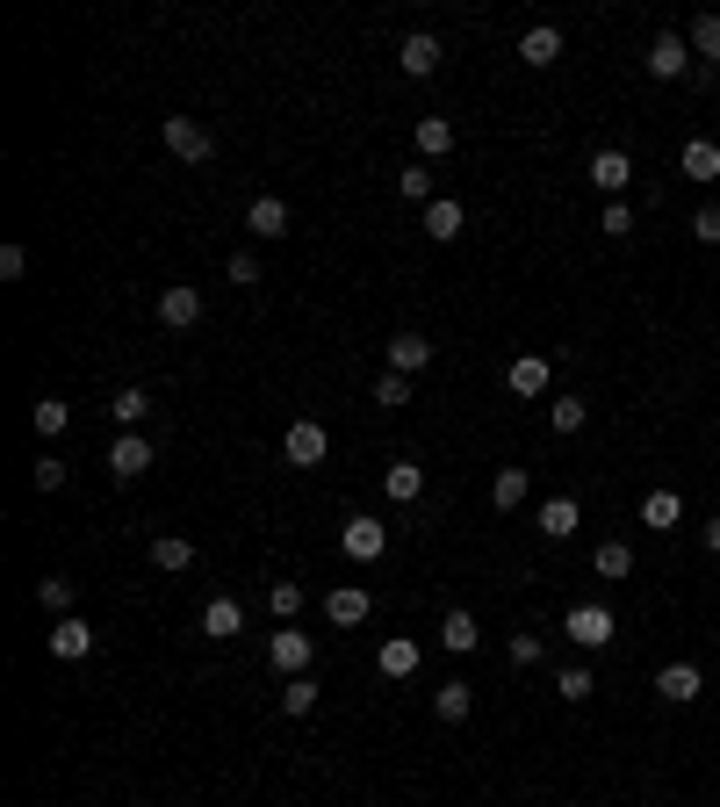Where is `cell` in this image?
I'll use <instances>...</instances> for the list:
<instances>
[{"instance_id": "cell-1", "label": "cell", "mask_w": 720, "mask_h": 807, "mask_svg": "<svg viewBox=\"0 0 720 807\" xmlns=\"http://www.w3.org/2000/svg\"><path fill=\"white\" fill-rule=\"evenodd\" d=\"M166 151L180 166H203V159H217V130L195 124V116H166Z\"/></svg>"}, {"instance_id": "cell-2", "label": "cell", "mask_w": 720, "mask_h": 807, "mask_svg": "<svg viewBox=\"0 0 720 807\" xmlns=\"http://www.w3.org/2000/svg\"><path fill=\"white\" fill-rule=\"evenodd\" d=\"M325 454H332V433H325L317 419H296V425L282 433V462H288V469H317Z\"/></svg>"}, {"instance_id": "cell-3", "label": "cell", "mask_w": 720, "mask_h": 807, "mask_svg": "<svg viewBox=\"0 0 720 807\" xmlns=\"http://www.w3.org/2000/svg\"><path fill=\"white\" fill-rule=\"evenodd\" d=\"M562 634H570V642H576V649H605V642H612V634H620V620H612V613H605V606H599V599H591V606H570V620H562Z\"/></svg>"}, {"instance_id": "cell-4", "label": "cell", "mask_w": 720, "mask_h": 807, "mask_svg": "<svg viewBox=\"0 0 720 807\" xmlns=\"http://www.w3.org/2000/svg\"><path fill=\"white\" fill-rule=\"evenodd\" d=\"M684 72H692V37L663 29V37L649 43V80H684Z\"/></svg>"}, {"instance_id": "cell-5", "label": "cell", "mask_w": 720, "mask_h": 807, "mask_svg": "<svg viewBox=\"0 0 720 807\" xmlns=\"http://www.w3.org/2000/svg\"><path fill=\"white\" fill-rule=\"evenodd\" d=\"M584 174H591V188H605V195H612V203H620V195H627V188H634V159H627V151H620V145H605V151H591V166H584Z\"/></svg>"}, {"instance_id": "cell-6", "label": "cell", "mask_w": 720, "mask_h": 807, "mask_svg": "<svg viewBox=\"0 0 720 807\" xmlns=\"http://www.w3.org/2000/svg\"><path fill=\"white\" fill-rule=\"evenodd\" d=\"M151 462H159V447H151L145 433H122L116 447H109V476H116V483H137Z\"/></svg>"}, {"instance_id": "cell-7", "label": "cell", "mask_w": 720, "mask_h": 807, "mask_svg": "<svg viewBox=\"0 0 720 807\" xmlns=\"http://www.w3.org/2000/svg\"><path fill=\"white\" fill-rule=\"evenodd\" d=\"M440 58H447V51H440V37H433V29H411V37L396 43V66H404L411 80H433V72H440Z\"/></svg>"}, {"instance_id": "cell-8", "label": "cell", "mask_w": 720, "mask_h": 807, "mask_svg": "<svg viewBox=\"0 0 720 807\" xmlns=\"http://www.w3.org/2000/svg\"><path fill=\"white\" fill-rule=\"evenodd\" d=\"M159 325H166V332H188V325H203V288H188V282L159 288Z\"/></svg>"}, {"instance_id": "cell-9", "label": "cell", "mask_w": 720, "mask_h": 807, "mask_svg": "<svg viewBox=\"0 0 720 807\" xmlns=\"http://www.w3.org/2000/svg\"><path fill=\"white\" fill-rule=\"evenodd\" d=\"M655 692H663L670 707H692V699L707 692V671H699V663H663V671H655Z\"/></svg>"}, {"instance_id": "cell-10", "label": "cell", "mask_w": 720, "mask_h": 807, "mask_svg": "<svg viewBox=\"0 0 720 807\" xmlns=\"http://www.w3.org/2000/svg\"><path fill=\"white\" fill-rule=\"evenodd\" d=\"M533 526H541V534H548V541H570V534H576V526H584V505H576V498H570V491H562V498H548V505H541V512H533Z\"/></svg>"}, {"instance_id": "cell-11", "label": "cell", "mask_w": 720, "mask_h": 807, "mask_svg": "<svg viewBox=\"0 0 720 807\" xmlns=\"http://www.w3.org/2000/svg\"><path fill=\"white\" fill-rule=\"evenodd\" d=\"M562 58V29L555 22H533L526 37H519V66H533V72H548Z\"/></svg>"}, {"instance_id": "cell-12", "label": "cell", "mask_w": 720, "mask_h": 807, "mask_svg": "<svg viewBox=\"0 0 720 807\" xmlns=\"http://www.w3.org/2000/svg\"><path fill=\"white\" fill-rule=\"evenodd\" d=\"M51 657H58V663H80V657H95V628H87L80 613H66V620L51 628Z\"/></svg>"}, {"instance_id": "cell-13", "label": "cell", "mask_w": 720, "mask_h": 807, "mask_svg": "<svg viewBox=\"0 0 720 807\" xmlns=\"http://www.w3.org/2000/svg\"><path fill=\"white\" fill-rule=\"evenodd\" d=\"M367 613H375V599H367L361 584H339V591H325V620H332V628H361Z\"/></svg>"}, {"instance_id": "cell-14", "label": "cell", "mask_w": 720, "mask_h": 807, "mask_svg": "<svg viewBox=\"0 0 720 807\" xmlns=\"http://www.w3.org/2000/svg\"><path fill=\"white\" fill-rule=\"evenodd\" d=\"M678 174L699 180V188H713V180H720V145H713V137H692V145L678 151Z\"/></svg>"}, {"instance_id": "cell-15", "label": "cell", "mask_w": 720, "mask_h": 807, "mask_svg": "<svg viewBox=\"0 0 720 807\" xmlns=\"http://www.w3.org/2000/svg\"><path fill=\"white\" fill-rule=\"evenodd\" d=\"M267 657H274V671H282V678H303V671H310V634L282 628V634L267 642Z\"/></svg>"}, {"instance_id": "cell-16", "label": "cell", "mask_w": 720, "mask_h": 807, "mask_svg": "<svg viewBox=\"0 0 720 807\" xmlns=\"http://www.w3.org/2000/svg\"><path fill=\"white\" fill-rule=\"evenodd\" d=\"M462 224H469V209L454 203V195H433V203H425V238L454 246V238H462Z\"/></svg>"}, {"instance_id": "cell-17", "label": "cell", "mask_w": 720, "mask_h": 807, "mask_svg": "<svg viewBox=\"0 0 720 807\" xmlns=\"http://www.w3.org/2000/svg\"><path fill=\"white\" fill-rule=\"evenodd\" d=\"M245 232L253 238H282L288 232V203L282 195H253V203H245Z\"/></svg>"}, {"instance_id": "cell-18", "label": "cell", "mask_w": 720, "mask_h": 807, "mask_svg": "<svg viewBox=\"0 0 720 807\" xmlns=\"http://www.w3.org/2000/svg\"><path fill=\"white\" fill-rule=\"evenodd\" d=\"M504 390H512V397H548V354H519L512 368H504Z\"/></svg>"}, {"instance_id": "cell-19", "label": "cell", "mask_w": 720, "mask_h": 807, "mask_svg": "<svg viewBox=\"0 0 720 807\" xmlns=\"http://www.w3.org/2000/svg\"><path fill=\"white\" fill-rule=\"evenodd\" d=\"M418 663H425V649L411 642V634H389V642L375 649V671H382V678H411Z\"/></svg>"}, {"instance_id": "cell-20", "label": "cell", "mask_w": 720, "mask_h": 807, "mask_svg": "<svg viewBox=\"0 0 720 807\" xmlns=\"http://www.w3.org/2000/svg\"><path fill=\"white\" fill-rule=\"evenodd\" d=\"M678 520H684V498L678 491H649V498H641V526H649V534H678Z\"/></svg>"}, {"instance_id": "cell-21", "label": "cell", "mask_w": 720, "mask_h": 807, "mask_svg": "<svg viewBox=\"0 0 720 807\" xmlns=\"http://www.w3.org/2000/svg\"><path fill=\"white\" fill-rule=\"evenodd\" d=\"M382 491H389V505H418L425 498V469L418 462H389L382 469Z\"/></svg>"}, {"instance_id": "cell-22", "label": "cell", "mask_w": 720, "mask_h": 807, "mask_svg": "<svg viewBox=\"0 0 720 807\" xmlns=\"http://www.w3.org/2000/svg\"><path fill=\"white\" fill-rule=\"evenodd\" d=\"M346 555H354V562H375L382 555V548H389V526H382V520H346Z\"/></svg>"}, {"instance_id": "cell-23", "label": "cell", "mask_w": 720, "mask_h": 807, "mask_svg": "<svg viewBox=\"0 0 720 807\" xmlns=\"http://www.w3.org/2000/svg\"><path fill=\"white\" fill-rule=\"evenodd\" d=\"M425 361H433V339H425V332H396L389 339V368L396 375H418Z\"/></svg>"}, {"instance_id": "cell-24", "label": "cell", "mask_w": 720, "mask_h": 807, "mask_svg": "<svg viewBox=\"0 0 720 807\" xmlns=\"http://www.w3.org/2000/svg\"><path fill=\"white\" fill-rule=\"evenodd\" d=\"M469 707H476V685H462V678H447V685H440V692H433V713H440V721H469Z\"/></svg>"}, {"instance_id": "cell-25", "label": "cell", "mask_w": 720, "mask_h": 807, "mask_svg": "<svg viewBox=\"0 0 720 807\" xmlns=\"http://www.w3.org/2000/svg\"><path fill=\"white\" fill-rule=\"evenodd\" d=\"M238 628H245V606H238V599H209V606H203V634H217V642H231Z\"/></svg>"}, {"instance_id": "cell-26", "label": "cell", "mask_w": 720, "mask_h": 807, "mask_svg": "<svg viewBox=\"0 0 720 807\" xmlns=\"http://www.w3.org/2000/svg\"><path fill=\"white\" fill-rule=\"evenodd\" d=\"M440 642H447V649H454V657H469V649H476V642H483V628H476V613H462V606H454V613H447V620H440Z\"/></svg>"}, {"instance_id": "cell-27", "label": "cell", "mask_w": 720, "mask_h": 807, "mask_svg": "<svg viewBox=\"0 0 720 807\" xmlns=\"http://www.w3.org/2000/svg\"><path fill=\"white\" fill-rule=\"evenodd\" d=\"M591 570L620 584V577H634V548H627V541H599V548H591Z\"/></svg>"}, {"instance_id": "cell-28", "label": "cell", "mask_w": 720, "mask_h": 807, "mask_svg": "<svg viewBox=\"0 0 720 807\" xmlns=\"http://www.w3.org/2000/svg\"><path fill=\"white\" fill-rule=\"evenodd\" d=\"M109 411L122 419V433H145V419H151V390H137V383H130V390H116V404H109Z\"/></svg>"}, {"instance_id": "cell-29", "label": "cell", "mask_w": 720, "mask_h": 807, "mask_svg": "<svg viewBox=\"0 0 720 807\" xmlns=\"http://www.w3.org/2000/svg\"><path fill=\"white\" fill-rule=\"evenodd\" d=\"M29 425H37L43 440H58V433L72 425V404H66V397H37V404H29Z\"/></svg>"}, {"instance_id": "cell-30", "label": "cell", "mask_w": 720, "mask_h": 807, "mask_svg": "<svg viewBox=\"0 0 720 807\" xmlns=\"http://www.w3.org/2000/svg\"><path fill=\"white\" fill-rule=\"evenodd\" d=\"M526 491H533L526 469H497V483H490V505H497V512H519V505H526Z\"/></svg>"}, {"instance_id": "cell-31", "label": "cell", "mask_w": 720, "mask_h": 807, "mask_svg": "<svg viewBox=\"0 0 720 807\" xmlns=\"http://www.w3.org/2000/svg\"><path fill=\"white\" fill-rule=\"evenodd\" d=\"M692 58L707 72H720V14H699V22H692Z\"/></svg>"}, {"instance_id": "cell-32", "label": "cell", "mask_w": 720, "mask_h": 807, "mask_svg": "<svg viewBox=\"0 0 720 807\" xmlns=\"http://www.w3.org/2000/svg\"><path fill=\"white\" fill-rule=\"evenodd\" d=\"M267 613L282 620V628L303 613V584H296V577H274V584H267Z\"/></svg>"}, {"instance_id": "cell-33", "label": "cell", "mask_w": 720, "mask_h": 807, "mask_svg": "<svg viewBox=\"0 0 720 807\" xmlns=\"http://www.w3.org/2000/svg\"><path fill=\"white\" fill-rule=\"evenodd\" d=\"M418 151H425V159H447V151H454V124H447V116H418Z\"/></svg>"}, {"instance_id": "cell-34", "label": "cell", "mask_w": 720, "mask_h": 807, "mask_svg": "<svg viewBox=\"0 0 720 807\" xmlns=\"http://www.w3.org/2000/svg\"><path fill=\"white\" fill-rule=\"evenodd\" d=\"M548 425H555L562 440L584 433V425H591V404H584V397H555V404H548Z\"/></svg>"}, {"instance_id": "cell-35", "label": "cell", "mask_w": 720, "mask_h": 807, "mask_svg": "<svg viewBox=\"0 0 720 807\" xmlns=\"http://www.w3.org/2000/svg\"><path fill=\"white\" fill-rule=\"evenodd\" d=\"M188 562H195V541H180V534L151 541V570H188Z\"/></svg>"}, {"instance_id": "cell-36", "label": "cell", "mask_w": 720, "mask_h": 807, "mask_svg": "<svg viewBox=\"0 0 720 807\" xmlns=\"http://www.w3.org/2000/svg\"><path fill=\"white\" fill-rule=\"evenodd\" d=\"M317 692H325V685H317L310 671L288 678V685H282V713H310V707H317Z\"/></svg>"}, {"instance_id": "cell-37", "label": "cell", "mask_w": 720, "mask_h": 807, "mask_svg": "<svg viewBox=\"0 0 720 807\" xmlns=\"http://www.w3.org/2000/svg\"><path fill=\"white\" fill-rule=\"evenodd\" d=\"M37 606L66 620V613H72V584H66V577H43V584H37Z\"/></svg>"}, {"instance_id": "cell-38", "label": "cell", "mask_w": 720, "mask_h": 807, "mask_svg": "<svg viewBox=\"0 0 720 807\" xmlns=\"http://www.w3.org/2000/svg\"><path fill=\"white\" fill-rule=\"evenodd\" d=\"M555 692H562V699H570V707H584V699H591V692H599V678H591V671H584V663H570V671H562V685H555Z\"/></svg>"}, {"instance_id": "cell-39", "label": "cell", "mask_w": 720, "mask_h": 807, "mask_svg": "<svg viewBox=\"0 0 720 807\" xmlns=\"http://www.w3.org/2000/svg\"><path fill=\"white\" fill-rule=\"evenodd\" d=\"M396 188H404V203H433V166H404Z\"/></svg>"}, {"instance_id": "cell-40", "label": "cell", "mask_w": 720, "mask_h": 807, "mask_svg": "<svg viewBox=\"0 0 720 807\" xmlns=\"http://www.w3.org/2000/svg\"><path fill=\"white\" fill-rule=\"evenodd\" d=\"M375 404H411V375H396V368H382V383H375Z\"/></svg>"}, {"instance_id": "cell-41", "label": "cell", "mask_w": 720, "mask_h": 807, "mask_svg": "<svg viewBox=\"0 0 720 807\" xmlns=\"http://www.w3.org/2000/svg\"><path fill=\"white\" fill-rule=\"evenodd\" d=\"M504 649H512V663H519V671H533V663L548 657V642H541V634H512Z\"/></svg>"}, {"instance_id": "cell-42", "label": "cell", "mask_w": 720, "mask_h": 807, "mask_svg": "<svg viewBox=\"0 0 720 807\" xmlns=\"http://www.w3.org/2000/svg\"><path fill=\"white\" fill-rule=\"evenodd\" d=\"M29 483H37V491H66V462H58V454H43V462L29 469Z\"/></svg>"}, {"instance_id": "cell-43", "label": "cell", "mask_w": 720, "mask_h": 807, "mask_svg": "<svg viewBox=\"0 0 720 807\" xmlns=\"http://www.w3.org/2000/svg\"><path fill=\"white\" fill-rule=\"evenodd\" d=\"M599 232H605V238H627V232H634V209H627V203H605Z\"/></svg>"}, {"instance_id": "cell-44", "label": "cell", "mask_w": 720, "mask_h": 807, "mask_svg": "<svg viewBox=\"0 0 720 807\" xmlns=\"http://www.w3.org/2000/svg\"><path fill=\"white\" fill-rule=\"evenodd\" d=\"M692 238H699V246H720V203H707L692 217Z\"/></svg>"}, {"instance_id": "cell-45", "label": "cell", "mask_w": 720, "mask_h": 807, "mask_svg": "<svg viewBox=\"0 0 720 807\" xmlns=\"http://www.w3.org/2000/svg\"><path fill=\"white\" fill-rule=\"evenodd\" d=\"M224 274H231L238 288H253L259 282V253H231V267H224Z\"/></svg>"}, {"instance_id": "cell-46", "label": "cell", "mask_w": 720, "mask_h": 807, "mask_svg": "<svg viewBox=\"0 0 720 807\" xmlns=\"http://www.w3.org/2000/svg\"><path fill=\"white\" fill-rule=\"evenodd\" d=\"M0 274H8V282H22V274H29V253L8 246V253H0Z\"/></svg>"}, {"instance_id": "cell-47", "label": "cell", "mask_w": 720, "mask_h": 807, "mask_svg": "<svg viewBox=\"0 0 720 807\" xmlns=\"http://www.w3.org/2000/svg\"><path fill=\"white\" fill-rule=\"evenodd\" d=\"M699 541H707V555H720V520H707V526H699Z\"/></svg>"}]
</instances>
